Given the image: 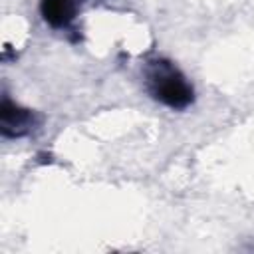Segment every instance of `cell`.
Instances as JSON below:
<instances>
[{"mask_svg":"<svg viewBox=\"0 0 254 254\" xmlns=\"http://www.w3.org/2000/svg\"><path fill=\"white\" fill-rule=\"evenodd\" d=\"M145 77L149 93L171 109H185L194 99L192 85L169 60L157 58L149 62Z\"/></svg>","mask_w":254,"mask_h":254,"instance_id":"6da1fadb","label":"cell"},{"mask_svg":"<svg viewBox=\"0 0 254 254\" xmlns=\"http://www.w3.org/2000/svg\"><path fill=\"white\" fill-rule=\"evenodd\" d=\"M38 125V119L32 109L20 107L18 103L10 101L8 97L2 99L0 105V131L4 137H22L28 135Z\"/></svg>","mask_w":254,"mask_h":254,"instance_id":"7a4b0ae2","label":"cell"},{"mask_svg":"<svg viewBox=\"0 0 254 254\" xmlns=\"http://www.w3.org/2000/svg\"><path fill=\"white\" fill-rule=\"evenodd\" d=\"M75 0H40V12L54 28H67L75 16Z\"/></svg>","mask_w":254,"mask_h":254,"instance_id":"3957f363","label":"cell"}]
</instances>
